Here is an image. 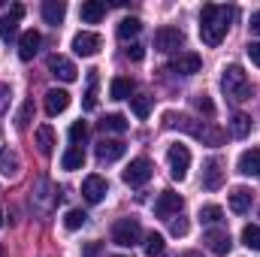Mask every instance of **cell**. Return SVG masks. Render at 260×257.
I'll return each instance as SVG.
<instances>
[{
    "mask_svg": "<svg viewBox=\"0 0 260 257\" xmlns=\"http://www.w3.org/2000/svg\"><path fill=\"white\" fill-rule=\"evenodd\" d=\"M40 46H43L40 30H24V34L18 37V58H21V61H34V55L40 52Z\"/></svg>",
    "mask_w": 260,
    "mask_h": 257,
    "instance_id": "4fadbf2b",
    "label": "cell"
},
{
    "mask_svg": "<svg viewBox=\"0 0 260 257\" xmlns=\"http://www.w3.org/2000/svg\"><path fill=\"white\" fill-rule=\"evenodd\" d=\"M200 67H203L200 55H194V52H179V58H173L170 70L179 73V76H194V73H200Z\"/></svg>",
    "mask_w": 260,
    "mask_h": 257,
    "instance_id": "9a60e30c",
    "label": "cell"
},
{
    "mask_svg": "<svg viewBox=\"0 0 260 257\" xmlns=\"http://www.w3.org/2000/svg\"><path fill=\"white\" fill-rule=\"evenodd\" d=\"M221 185H224V167H221L218 157H209L206 167H203V188L206 191H218Z\"/></svg>",
    "mask_w": 260,
    "mask_h": 257,
    "instance_id": "30bf717a",
    "label": "cell"
},
{
    "mask_svg": "<svg viewBox=\"0 0 260 257\" xmlns=\"http://www.w3.org/2000/svg\"><path fill=\"white\" fill-rule=\"evenodd\" d=\"M248 58H251V64L260 67V43H248Z\"/></svg>",
    "mask_w": 260,
    "mask_h": 257,
    "instance_id": "60d3db41",
    "label": "cell"
},
{
    "mask_svg": "<svg viewBox=\"0 0 260 257\" xmlns=\"http://www.w3.org/2000/svg\"><path fill=\"white\" fill-rule=\"evenodd\" d=\"M236 170L242 176H260V148H245L236 160Z\"/></svg>",
    "mask_w": 260,
    "mask_h": 257,
    "instance_id": "e0dca14e",
    "label": "cell"
},
{
    "mask_svg": "<svg viewBox=\"0 0 260 257\" xmlns=\"http://www.w3.org/2000/svg\"><path fill=\"white\" fill-rule=\"evenodd\" d=\"M124 151H127V145L121 139H100L97 142V160L100 164H115L118 157H124Z\"/></svg>",
    "mask_w": 260,
    "mask_h": 257,
    "instance_id": "9c48e42d",
    "label": "cell"
},
{
    "mask_svg": "<svg viewBox=\"0 0 260 257\" xmlns=\"http://www.w3.org/2000/svg\"><path fill=\"white\" fill-rule=\"evenodd\" d=\"M0 257H3V245H0Z\"/></svg>",
    "mask_w": 260,
    "mask_h": 257,
    "instance_id": "ee69618b",
    "label": "cell"
},
{
    "mask_svg": "<svg viewBox=\"0 0 260 257\" xmlns=\"http://www.w3.org/2000/svg\"><path fill=\"white\" fill-rule=\"evenodd\" d=\"M139 30H142V21H139V18H133V15L124 18V21L118 24V37H121V40H133Z\"/></svg>",
    "mask_w": 260,
    "mask_h": 257,
    "instance_id": "1f68e13d",
    "label": "cell"
},
{
    "mask_svg": "<svg viewBox=\"0 0 260 257\" xmlns=\"http://www.w3.org/2000/svg\"><path fill=\"white\" fill-rule=\"evenodd\" d=\"M121 179H124V185H130V188H142L151 179V160L148 157H133L127 164V170L121 173Z\"/></svg>",
    "mask_w": 260,
    "mask_h": 257,
    "instance_id": "5b68a950",
    "label": "cell"
},
{
    "mask_svg": "<svg viewBox=\"0 0 260 257\" xmlns=\"http://www.w3.org/2000/svg\"><path fill=\"white\" fill-rule=\"evenodd\" d=\"M82 106H85L88 112H91V109H97V70H91V73H88V91H85Z\"/></svg>",
    "mask_w": 260,
    "mask_h": 257,
    "instance_id": "d4e9b609",
    "label": "cell"
},
{
    "mask_svg": "<svg viewBox=\"0 0 260 257\" xmlns=\"http://www.w3.org/2000/svg\"><path fill=\"white\" fill-rule=\"evenodd\" d=\"M9 100H12V91H9V85H3V82H0V115L9 109Z\"/></svg>",
    "mask_w": 260,
    "mask_h": 257,
    "instance_id": "f35d334b",
    "label": "cell"
},
{
    "mask_svg": "<svg viewBox=\"0 0 260 257\" xmlns=\"http://www.w3.org/2000/svg\"><path fill=\"white\" fill-rule=\"evenodd\" d=\"M221 88H224V94H227L230 100H236V103H242V100H248V97H251V82H248V73H245L239 64L224 67Z\"/></svg>",
    "mask_w": 260,
    "mask_h": 257,
    "instance_id": "7a4b0ae2",
    "label": "cell"
},
{
    "mask_svg": "<svg viewBox=\"0 0 260 257\" xmlns=\"http://www.w3.org/2000/svg\"><path fill=\"white\" fill-rule=\"evenodd\" d=\"M242 245L251 248V251H260V227L257 224H245L242 227Z\"/></svg>",
    "mask_w": 260,
    "mask_h": 257,
    "instance_id": "f1b7e54d",
    "label": "cell"
},
{
    "mask_svg": "<svg viewBox=\"0 0 260 257\" xmlns=\"http://www.w3.org/2000/svg\"><path fill=\"white\" fill-rule=\"evenodd\" d=\"M182 206H185V200H182V194L176 191H160V197H157V203H154V215L157 218H176L179 212H182Z\"/></svg>",
    "mask_w": 260,
    "mask_h": 257,
    "instance_id": "52a82bcc",
    "label": "cell"
},
{
    "mask_svg": "<svg viewBox=\"0 0 260 257\" xmlns=\"http://www.w3.org/2000/svg\"><path fill=\"white\" fill-rule=\"evenodd\" d=\"M49 70H52V76L61 79V82H76V76H79L76 64H73L70 58H64V55H52V58H49Z\"/></svg>",
    "mask_w": 260,
    "mask_h": 257,
    "instance_id": "7c38bea8",
    "label": "cell"
},
{
    "mask_svg": "<svg viewBox=\"0 0 260 257\" xmlns=\"http://www.w3.org/2000/svg\"><path fill=\"white\" fill-rule=\"evenodd\" d=\"M61 167H64L67 173H76V170H82V167H85V151H82L79 145L67 148L64 157H61Z\"/></svg>",
    "mask_w": 260,
    "mask_h": 257,
    "instance_id": "44dd1931",
    "label": "cell"
},
{
    "mask_svg": "<svg viewBox=\"0 0 260 257\" xmlns=\"http://www.w3.org/2000/svg\"><path fill=\"white\" fill-rule=\"evenodd\" d=\"M79 15H82L85 24H97V21L106 15V3H100V0H85V3L79 6Z\"/></svg>",
    "mask_w": 260,
    "mask_h": 257,
    "instance_id": "ac0fdd59",
    "label": "cell"
},
{
    "mask_svg": "<svg viewBox=\"0 0 260 257\" xmlns=\"http://www.w3.org/2000/svg\"><path fill=\"white\" fill-rule=\"evenodd\" d=\"M167 160H170V176L176 179V182H182L185 176H188V170H191V151H188V145H170V151H167Z\"/></svg>",
    "mask_w": 260,
    "mask_h": 257,
    "instance_id": "277c9868",
    "label": "cell"
},
{
    "mask_svg": "<svg viewBox=\"0 0 260 257\" xmlns=\"http://www.w3.org/2000/svg\"><path fill=\"white\" fill-rule=\"evenodd\" d=\"M251 200H254V194L248 191V188H233L227 203H230V209H233L236 215H245V212L251 209Z\"/></svg>",
    "mask_w": 260,
    "mask_h": 257,
    "instance_id": "d6986e66",
    "label": "cell"
},
{
    "mask_svg": "<svg viewBox=\"0 0 260 257\" xmlns=\"http://www.w3.org/2000/svg\"><path fill=\"white\" fill-rule=\"evenodd\" d=\"M100 46H103V37L94 34V30H82V34L73 37V52L79 58H94L100 52Z\"/></svg>",
    "mask_w": 260,
    "mask_h": 257,
    "instance_id": "8992f818",
    "label": "cell"
},
{
    "mask_svg": "<svg viewBox=\"0 0 260 257\" xmlns=\"http://www.w3.org/2000/svg\"><path fill=\"white\" fill-rule=\"evenodd\" d=\"M230 21H233V9L230 6L206 3L203 12H200V40L206 46H221V40L230 30Z\"/></svg>",
    "mask_w": 260,
    "mask_h": 257,
    "instance_id": "6da1fadb",
    "label": "cell"
},
{
    "mask_svg": "<svg viewBox=\"0 0 260 257\" xmlns=\"http://www.w3.org/2000/svg\"><path fill=\"white\" fill-rule=\"evenodd\" d=\"M15 34H18V15H12V12L9 15H0V40L9 43Z\"/></svg>",
    "mask_w": 260,
    "mask_h": 257,
    "instance_id": "4316f807",
    "label": "cell"
},
{
    "mask_svg": "<svg viewBox=\"0 0 260 257\" xmlns=\"http://www.w3.org/2000/svg\"><path fill=\"white\" fill-rule=\"evenodd\" d=\"M130 106H133V115H136V118H148V115H151V100H148V97H133Z\"/></svg>",
    "mask_w": 260,
    "mask_h": 257,
    "instance_id": "d590c367",
    "label": "cell"
},
{
    "mask_svg": "<svg viewBox=\"0 0 260 257\" xmlns=\"http://www.w3.org/2000/svg\"><path fill=\"white\" fill-rule=\"evenodd\" d=\"M100 251H103V245H100V242H88V245H85V251H82V257H100Z\"/></svg>",
    "mask_w": 260,
    "mask_h": 257,
    "instance_id": "ab89813d",
    "label": "cell"
},
{
    "mask_svg": "<svg viewBox=\"0 0 260 257\" xmlns=\"http://www.w3.org/2000/svg\"><path fill=\"white\" fill-rule=\"evenodd\" d=\"M248 30H251V34H260V9L251 15V21H248Z\"/></svg>",
    "mask_w": 260,
    "mask_h": 257,
    "instance_id": "7bdbcfd3",
    "label": "cell"
},
{
    "mask_svg": "<svg viewBox=\"0 0 260 257\" xmlns=\"http://www.w3.org/2000/svg\"><path fill=\"white\" fill-rule=\"evenodd\" d=\"M67 106H70V94H67L64 88H52V91H46V115H49V118H55V115L67 112Z\"/></svg>",
    "mask_w": 260,
    "mask_h": 257,
    "instance_id": "2e32d148",
    "label": "cell"
},
{
    "mask_svg": "<svg viewBox=\"0 0 260 257\" xmlns=\"http://www.w3.org/2000/svg\"><path fill=\"white\" fill-rule=\"evenodd\" d=\"M64 15H67V6L61 0H46V3H43V18H46L49 24H61Z\"/></svg>",
    "mask_w": 260,
    "mask_h": 257,
    "instance_id": "7402d4cb",
    "label": "cell"
},
{
    "mask_svg": "<svg viewBox=\"0 0 260 257\" xmlns=\"http://www.w3.org/2000/svg\"><path fill=\"white\" fill-rule=\"evenodd\" d=\"M30 118H34V100H24V106L18 109V115H15V127L24 130L30 124Z\"/></svg>",
    "mask_w": 260,
    "mask_h": 257,
    "instance_id": "836d02e7",
    "label": "cell"
},
{
    "mask_svg": "<svg viewBox=\"0 0 260 257\" xmlns=\"http://www.w3.org/2000/svg\"><path fill=\"white\" fill-rule=\"evenodd\" d=\"M185 46V34L179 27H160L154 34V49L157 52H179Z\"/></svg>",
    "mask_w": 260,
    "mask_h": 257,
    "instance_id": "ba28073f",
    "label": "cell"
},
{
    "mask_svg": "<svg viewBox=\"0 0 260 257\" xmlns=\"http://www.w3.org/2000/svg\"><path fill=\"white\" fill-rule=\"evenodd\" d=\"M164 248H167V242H164L160 233H148V236H145V254L148 257H160Z\"/></svg>",
    "mask_w": 260,
    "mask_h": 257,
    "instance_id": "4dcf8cb0",
    "label": "cell"
},
{
    "mask_svg": "<svg viewBox=\"0 0 260 257\" xmlns=\"http://www.w3.org/2000/svg\"><path fill=\"white\" fill-rule=\"evenodd\" d=\"M37 148H40L43 157H49L55 151V130H52V124H40L37 127Z\"/></svg>",
    "mask_w": 260,
    "mask_h": 257,
    "instance_id": "ffe728a7",
    "label": "cell"
},
{
    "mask_svg": "<svg viewBox=\"0 0 260 257\" xmlns=\"http://www.w3.org/2000/svg\"><path fill=\"white\" fill-rule=\"evenodd\" d=\"M203 224H221V218H224V209L221 206H215V203H209V206H203L200 209V215H197Z\"/></svg>",
    "mask_w": 260,
    "mask_h": 257,
    "instance_id": "f546056e",
    "label": "cell"
},
{
    "mask_svg": "<svg viewBox=\"0 0 260 257\" xmlns=\"http://www.w3.org/2000/svg\"><path fill=\"white\" fill-rule=\"evenodd\" d=\"M85 139H88V124H85V121H73V127H70V142L82 148Z\"/></svg>",
    "mask_w": 260,
    "mask_h": 257,
    "instance_id": "e575fe53",
    "label": "cell"
},
{
    "mask_svg": "<svg viewBox=\"0 0 260 257\" xmlns=\"http://www.w3.org/2000/svg\"><path fill=\"white\" fill-rule=\"evenodd\" d=\"M230 133H233L236 139H245V136L251 133V118H248L245 112H236V115L230 118Z\"/></svg>",
    "mask_w": 260,
    "mask_h": 257,
    "instance_id": "603a6c76",
    "label": "cell"
},
{
    "mask_svg": "<svg viewBox=\"0 0 260 257\" xmlns=\"http://www.w3.org/2000/svg\"><path fill=\"white\" fill-rule=\"evenodd\" d=\"M197 109H200L206 118H212V115H215V103H212L206 94H200V97H197Z\"/></svg>",
    "mask_w": 260,
    "mask_h": 257,
    "instance_id": "74e56055",
    "label": "cell"
},
{
    "mask_svg": "<svg viewBox=\"0 0 260 257\" xmlns=\"http://www.w3.org/2000/svg\"><path fill=\"white\" fill-rule=\"evenodd\" d=\"M142 55H145V52H142V46H136V43L127 49V58H130V61H142Z\"/></svg>",
    "mask_w": 260,
    "mask_h": 257,
    "instance_id": "b9f144b4",
    "label": "cell"
},
{
    "mask_svg": "<svg viewBox=\"0 0 260 257\" xmlns=\"http://www.w3.org/2000/svg\"><path fill=\"white\" fill-rule=\"evenodd\" d=\"M130 91H133V82L130 79H112V85H109V94H112V100H127Z\"/></svg>",
    "mask_w": 260,
    "mask_h": 257,
    "instance_id": "484cf974",
    "label": "cell"
},
{
    "mask_svg": "<svg viewBox=\"0 0 260 257\" xmlns=\"http://www.w3.org/2000/svg\"><path fill=\"white\" fill-rule=\"evenodd\" d=\"M139 239H142V224H139L136 218H121V221H115V227H112V242H115V245L133 248V245H139Z\"/></svg>",
    "mask_w": 260,
    "mask_h": 257,
    "instance_id": "3957f363",
    "label": "cell"
},
{
    "mask_svg": "<svg viewBox=\"0 0 260 257\" xmlns=\"http://www.w3.org/2000/svg\"><path fill=\"white\" fill-rule=\"evenodd\" d=\"M170 233H173V236H185V233H188V221H185L182 215L170 218Z\"/></svg>",
    "mask_w": 260,
    "mask_h": 257,
    "instance_id": "8d00e7d4",
    "label": "cell"
},
{
    "mask_svg": "<svg viewBox=\"0 0 260 257\" xmlns=\"http://www.w3.org/2000/svg\"><path fill=\"white\" fill-rule=\"evenodd\" d=\"M203 242H206V248L212 251V254H227L230 251V233L227 230H221V227H212V230H206V236H203Z\"/></svg>",
    "mask_w": 260,
    "mask_h": 257,
    "instance_id": "8fae6325",
    "label": "cell"
},
{
    "mask_svg": "<svg viewBox=\"0 0 260 257\" xmlns=\"http://www.w3.org/2000/svg\"><path fill=\"white\" fill-rule=\"evenodd\" d=\"M106 194H109V185H106L103 176H88V179L82 182V197H85L88 203H100Z\"/></svg>",
    "mask_w": 260,
    "mask_h": 257,
    "instance_id": "5bb4252c",
    "label": "cell"
},
{
    "mask_svg": "<svg viewBox=\"0 0 260 257\" xmlns=\"http://www.w3.org/2000/svg\"><path fill=\"white\" fill-rule=\"evenodd\" d=\"M85 221H88V215L82 212V209H70L64 215V227L67 230H79V227H85Z\"/></svg>",
    "mask_w": 260,
    "mask_h": 257,
    "instance_id": "d6a6232c",
    "label": "cell"
},
{
    "mask_svg": "<svg viewBox=\"0 0 260 257\" xmlns=\"http://www.w3.org/2000/svg\"><path fill=\"white\" fill-rule=\"evenodd\" d=\"M18 167H21L18 154H15V151H9V148H3V151H0V173L15 176V173H18Z\"/></svg>",
    "mask_w": 260,
    "mask_h": 257,
    "instance_id": "cb8c5ba5",
    "label": "cell"
},
{
    "mask_svg": "<svg viewBox=\"0 0 260 257\" xmlns=\"http://www.w3.org/2000/svg\"><path fill=\"white\" fill-rule=\"evenodd\" d=\"M100 127L106 130V133H124V130H127V118L118 115V112H112V115H106V118L100 121Z\"/></svg>",
    "mask_w": 260,
    "mask_h": 257,
    "instance_id": "83f0119b",
    "label": "cell"
},
{
    "mask_svg": "<svg viewBox=\"0 0 260 257\" xmlns=\"http://www.w3.org/2000/svg\"><path fill=\"white\" fill-rule=\"evenodd\" d=\"M0 224H3V215H0Z\"/></svg>",
    "mask_w": 260,
    "mask_h": 257,
    "instance_id": "f6af8a7d",
    "label": "cell"
}]
</instances>
